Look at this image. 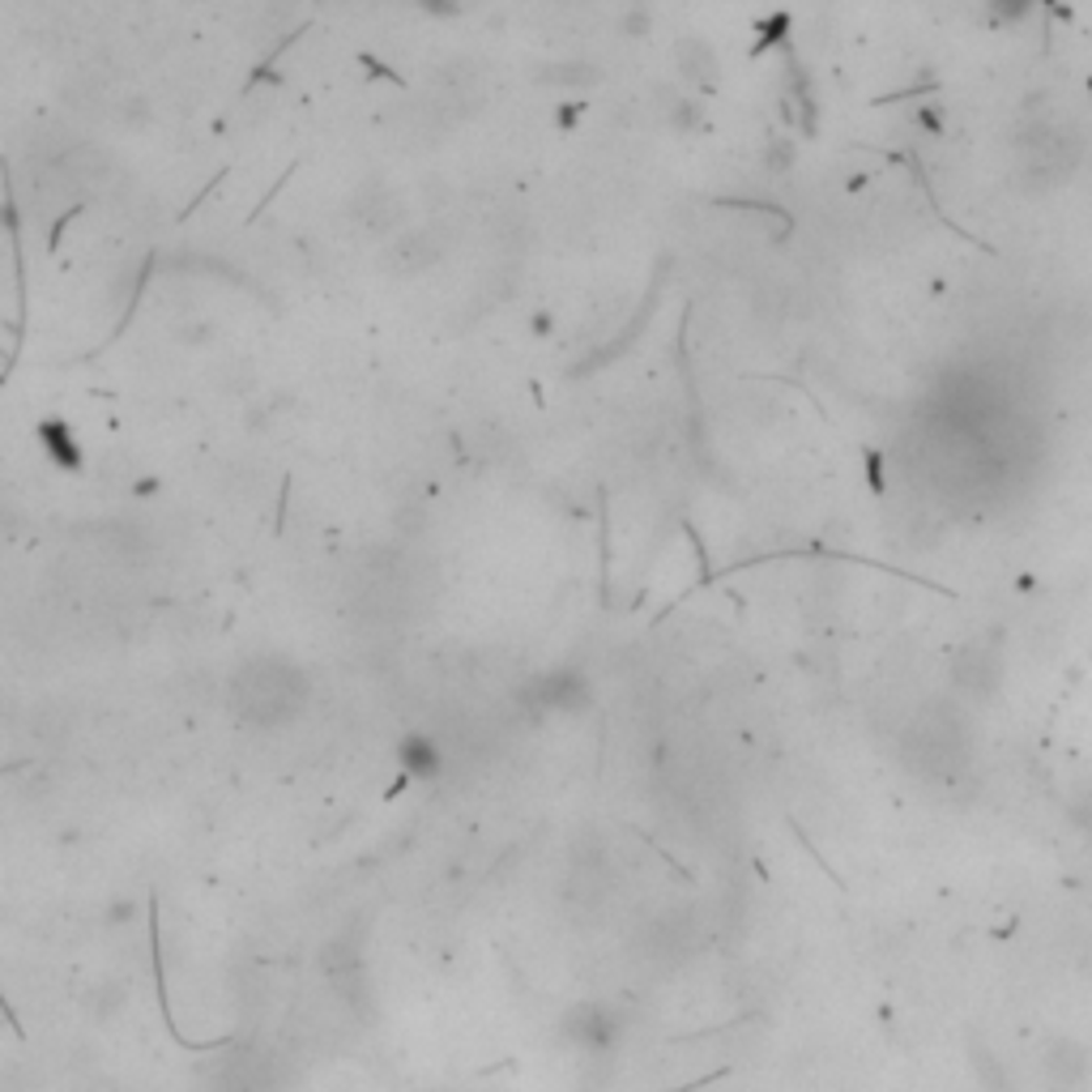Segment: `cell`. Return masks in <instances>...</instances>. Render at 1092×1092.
Here are the masks:
<instances>
[{
	"instance_id": "6da1fadb",
	"label": "cell",
	"mask_w": 1092,
	"mask_h": 1092,
	"mask_svg": "<svg viewBox=\"0 0 1092 1092\" xmlns=\"http://www.w3.org/2000/svg\"><path fill=\"white\" fill-rule=\"evenodd\" d=\"M674 56H678V74L688 78V82H696L700 90H713V86H717V68H721V64H717V51H713L705 39H682Z\"/></svg>"
},
{
	"instance_id": "7a4b0ae2",
	"label": "cell",
	"mask_w": 1092,
	"mask_h": 1092,
	"mask_svg": "<svg viewBox=\"0 0 1092 1092\" xmlns=\"http://www.w3.org/2000/svg\"><path fill=\"white\" fill-rule=\"evenodd\" d=\"M440 239L432 235V231H410V235H401L397 244H393V260L405 269V273H419V269H427V265H436L440 260Z\"/></svg>"
},
{
	"instance_id": "3957f363",
	"label": "cell",
	"mask_w": 1092,
	"mask_h": 1092,
	"mask_svg": "<svg viewBox=\"0 0 1092 1092\" xmlns=\"http://www.w3.org/2000/svg\"><path fill=\"white\" fill-rule=\"evenodd\" d=\"M620 26H624V35L640 39V35H649V26H653V22H649V9H632V14H628Z\"/></svg>"
},
{
	"instance_id": "277c9868",
	"label": "cell",
	"mask_w": 1092,
	"mask_h": 1092,
	"mask_svg": "<svg viewBox=\"0 0 1092 1092\" xmlns=\"http://www.w3.org/2000/svg\"><path fill=\"white\" fill-rule=\"evenodd\" d=\"M427 14H457V0H419Z\"/></svg>"
}]
</instances>
